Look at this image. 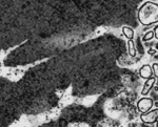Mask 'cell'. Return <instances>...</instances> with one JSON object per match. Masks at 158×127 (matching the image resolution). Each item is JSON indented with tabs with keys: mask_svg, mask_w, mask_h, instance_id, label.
Wrapping results in <instances>:
<instances>
[{
	"mask_svg": "<svg viewBox=\"0 0 158 127\" xmlns=\"http://www.w3.org/2000/svg\"><path fill=\"white\" fill-rule=\"evenodd\" d=\"M138 21L144 26L158 23V3L146 1L137 13Z\"/></svg>",
	"mask_w": 158,
	"mask_h": 127,
	"instance_id": "obj_1",
	"label": "cell"
},
{
	"mask_svg": "<svg viewBox=\"0 0 158 127\" xmlns=\"http://www.w3.org/2000/svg\"><path fill=\"white\" fill-rule=\"evenodd\" d=\"M155 83H156V78L153 77V76L151 78L147 79V81L144 82V84H143V87H142V89H141V95L142 96H147L148 93H150V90L153 88V86H154Z\"/></svg>",
	"mask_w": 158,
	"mask_h": 127,
	"instance_id": "obj_4",
	"label": "cell"
},
{
	"mask_svg": "<svg viewBox=\"0 0 158 127\" xmlns=\"http://www.w3.org/2000/svg\"><path fill=\"white\" fill-rule=\"evenodd\" d=\"M148 53H149V55H154V54H155V53H156V52H155L154 50H149V52H148Z\"/></svg>",
	"mask_w": 158,
	"mask_h": 127,
	"instance_id": "obj_11",
	"label": "cell"
},
{
	"mask_svg": "<svg viewBox=\"0 0 158 127\" xmlns=\"http://www.w3.org/2000/svg\"><path fill=\"white\" fill-rule=\"evenodd\" d=\"M140 119H141L142 123H144V124L156 123V121L158 120V108L152 109V110H149V111H147V113H141Z\"/></svg>",
	"mask_w": 158,
	"mask_h": 127,
	"instance_id": "obj_2",
	"label": "cell"
},
{
	"mask_svg": "<svg viewBox=\"0 0 158 127\" xmlns=\"http://www.w3.org/2000/svg\"><path fill=\"white\" fill-rule=\"evenodd\" d=\"M128 52H129V55L131 56L132 58L136 57L137 50H136V47H135V43L133 41V39L128 40Z\"/></svg>",
	"mask_w": 158,
	"mask_h": 127,
	"instance_id": "obj_6",
	"label": "cell"
},
{
	"mask_svg": "<svg viewBox=\"0 0 158 127\" xmlns=\"http://www.w3.org/2000/svg\"><path fill=\"white\" fill-rule=\"evenodd\" d=\"M139 76L142 79H149L153 76V68L152 66H150L149 64H144L140 67L139 69Z\"/></svg>",
	"mask_w": 158,
	"mask_h": 127,
	"instance_id": "obj_5",
	"label": "cell"
},
{
	"mask_svg": "<svg viewBox=\"0 0 158 127\" xmlns=\"http://www.w3.org/2000/svg\"><path fill=\"white\" fill-rule=\"evenodd\" d=\"M154 35H155V38L158 40V25L155 26V29H154Z\"/></svg>",
	"mask_w": 158,
	"mask_h": 127,
	"instance_id": "obj_10",
	"label": "cell"
},
{
	"mask_svg": "<svg viewBox=\"0 0 158 127\" xmlns=\"http://www.w3.org/2000/svg\"><path fill=\"white\" fill-rule=\"evenodd\" d=\"M122 34L124 35V37H126V38H128V40H130V39H133V38H134L135 33H134V30L131 29V27L123 26V27H122Z\"/></svg>",
	"mask_w": 158,
	"mask_h": 127,
	"instance_id": "obj_7",
	"label": "cell"
},
{
	"mask_svg": "<svg viewBox=\"0 0 158 127\" xmlns=\"http://www.w3.org/2000/svg\"><path fill=\"white\" fill-rule=\"evenodd\" d=\"M153 105H154V102H153V100L151 98L143 97L137 102V109H138V111L140 113H147V111L151 110Z\"/></svg>",
	"mask_w": 158,
	"mask_h": 127,
	"instance_id": "obj_3",
	"label": "cell"
},
{
	"mask_svg": "<svg viewBox=\"0 0 158 127\" xmlns=\"http://www.w3.org/2000/svg\"><path fill=\"white\" fill-rule=\"evenodd\" d=\"M152 68H153V75L156 78V82L158 84V63H154V64L152 65Z\"/></svg>",
	"mask_w": 158,
	"mask_h": 127,
	"instance_id": "obj_9",
	"label": "cell"
},
{
	"mask_svg": "<svg viewBox=\"0 0 158 127\" xmlns=\"http://www.w3.org/2000/svg\"><path fill=\"white\" fill-rule=\"evenodd\" d=\"M154 37H155L154 30H149V32H147L146 34H144V36L142 37V41H150V40H152Z\"/></svg>",
	"mask_w": 158,
	"mask_h": 127,
	"instance_id": "obj_8",
	"label": "cell"
},
{
	"mask_svg": "<svg viewBox=\"0 0 158 127\" xmlns=\"http://www.w3.org/2000/svg\"><path fill=\"white\" fill-rule=\"evenodd\" d=\"M156 125L158 126V122H157V121H156Z\"/></svg>",
	"mask_w": 158,
	"mask_h": 127,
	"instance_id": "obj_12",
	"label": "cell"
}]
</instances>
